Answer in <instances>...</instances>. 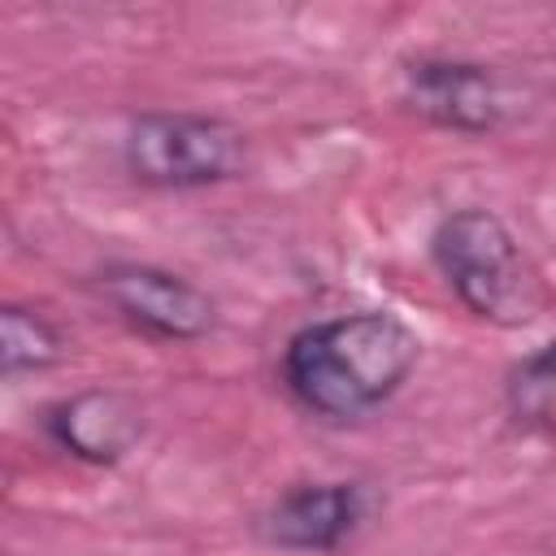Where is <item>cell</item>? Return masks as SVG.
Returning <instances> with one entry per match:
<instances>
[{"label": "cell", "instance_id": "obj_1", "mask_svg": "<svg viewBox=\"0 0 556 556\" xmlns=\"http://www.w3.org/2000/svg\"><path fill=\"white\" fill-rule=\"evenodd\" d=\"M421 356V339L395 313H343L287 339L282 382L291 400L326 421H352L387 404Z\"/></svg>", "mask_w": 556, "mask_h": 556}, {"label": "cell", "instance_id": "obj_2", "mask_svg": "<svg viewBox=\"0 0 556 556\" xmlns=\"http://www.w3.org/2000/svg\"><path fill=\"white\" fill-rule=\"evenodd\" d=\"M430 256L452 295L491 326H526L543 308L534 265L491 208L447 213L430 235Z\"/></svg>", "mask_w": 556, "mask_h": 556}, {"label": "cell", "instance_id": "obj_3", "mask_svg": "<svg viewBox=\"0 0 556 556\" xmlns=\"http://www.w3.org/2000/svg\"><path fill=\"white\" fill-rule=\"evenodd\" d=\"M243 130L204 113H143L122 139V165L135 182L195 191L243 169Z\"/></svg>", "mask_w": 556, "mask_h": 556}, {"label": "cell", "instance_id": "obj_4", "mask_svg": "<svg viewBox=\"0 0 556 556\" xmlns=\"http://www.w3.org/2000/svg\"><path fill=\"white\" fill-rule=\"evenodd\" d=\"M400 100L430 126L456 135H491L504 126L513 100L491 65L460 56H417L400 70Z\"/></svg>", "mask_w": 556, "mask_h": 556}, {"label": "cell", "instance_id": "obj_5", "mask_svg": "<svg viewBox=\"0 0 556 556\" xmlns=\"http://www.w3.org/2000/svg\"><path fill=\"white\" fill-rule=\"evenodd\" d=\"M104 300L152 339H200L213 330V300L182 274L156 265H109L100 274Z\"/></svg>", "mask_w": 556, "mask_h": 556}, {"label": "cell", "instance_id": "obj_6", "mask_svg": "<svg viewBox=\"0 0 556 556\" xmlns=\"http://www.w3.org/2000/svg\"><path fill=\"white\" fill-rule=\"evenodd\" d=\"M365 508L361 482H300L256 517V534L282 552H334L361 530Z\"/></svg>", "mask_w": 556, "mask_h": 556}, {"label": "cell", "instance_id": "obj_7", "mask_svg": "<svg viewBox=\"0 0 556 556\" xmlns=\"http://www.w3.org/2000/svg\"><path fill=\"white\" fill-rule=\"evenodd\" d=\"M52 443L61 452H70L74 460H87V465H113L122 460L139 434H143V413L122 395V391H104V387H91V391H78L61 404L48 408L43 417Z\"/></svg>", "mask_w": 556, "mask_h": 556}, {"label": "cell", "instance_id": "obj_8", "mask_svg": "<svg viewBox=\"0 0 556 556\" xmlns=\"http://www.w3.org/2000/svg\"><path fill=\"white\" fill-rule=\"evenodd\" d=\"M504 408L521 430L556 439V339L521 356L504 378Z\"/></svg>", "mask_w": 556, "mask_h": 556}, {"label": "cell", "instance_id": "obj_9", "mask_svg": "<svg viewBox=\"0 0 556 556\" xmlns=\"http://www.w3.org/2000/svg\"><path fill=\"white\" fill-rule=\"evenodd\" d=\"M61 334L52 330L48 317L9 304L0 313V356H4V374H22V369H48L61 361Z\"/></svg>", "mask_w": 556, "mask_h": 556}]
</instances>
